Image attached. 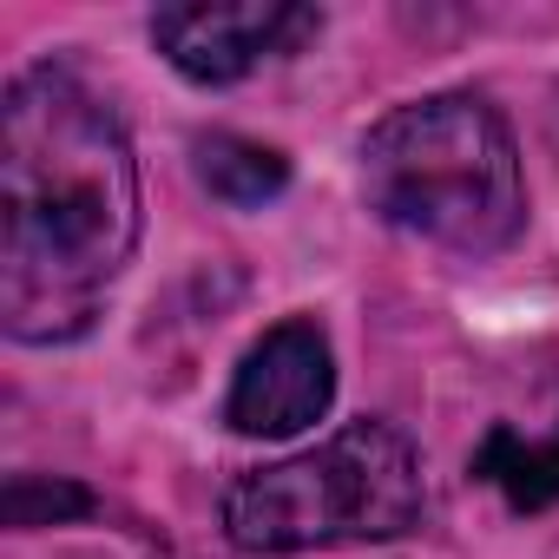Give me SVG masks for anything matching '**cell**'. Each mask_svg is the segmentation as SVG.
I'll use <instances>...</instances> for the list:
<instances>
[{
  "instance_id": "obj_1",
  "label": "cell",
  "mask_w": 559,
  "mask_h": 559,
  "mask_svg": "<svg viewBox=\"0 0 559 559\" xmlns=\"http://www.w3.org/2000/svg\"><path fill=\"white\" fill-rule=\"evenodd\" d=\"M139 243V165L119 112L40 60L0 106V323L14 343H73L99 323Z\"/></svg>"
},
{
  "instance_id": "obj_2",
  "label": "cell",
  "mask_w": 559,
  "mask_h": 559,
  "mask_svg": "<svg viewBox=\"0 0 559 559\" xmlns=\"http://www.w3.org/2000/svg\"><path fill=\"white\" fill-rule=\"evenodd\" d=\"M362 191L395 230L461 257H493L526 224L513 132L480 93H428L376 119L362 139Z\"/></svg>"
},
{
  "instance_id": "obj_3",
  "label": "cell",
  "mask_w": 559,
  "mask_h": 559,
  "mask_svg": "<svg viewBox=\"0 0 559 559\" xmlns=\"http://www.w3.org/2000/svg\"><path fill=\"white\" fill-rule=\"evenodd\" d=\"M421 454L395 421H349L323 448L250 467L224 487V533L243 552H317L421 526Z\"/></svg>"
},
{
  "instance_id": "obj_4",
  "label": "cell",
  "mask_w": 559,
  "mask_h": 559,
  "mask_svg": "<svg viewBox=\"0 0 559 559\" xmlns=\"http://www.w3.org/2000/svg\"><path fill=\"white\" fill-rule=\"evenodd\" d=\"M317 27H323V14L290 8V0H217V8H158L152 14L158 53L198 86H230L276 53H297Z\"/></svg>"
},
{
  "instance_id": "obj_5",
  "label": "cell",
  "mask_w": 559,
  "mask_h": 559,
  "mask_svg": "<svg viewBox=\"0 0 559 559\" xmlns=\"http://www.w3.org/2000/svg\"><path fill=\"white\" fill-rule=\"evenodd\" d=\"M330 402H336L330 336L310 317H290L263 343H250V356L237 362V382L224 395V421L250 441H284V435L317 428L330 415Z\"/></svg>"
},
{
  "instance_id": "obj_6",
  "label": "cell",
  "mask_w": 559,
  "mask_h": 559,
  "mask_svg": "<svg viewBox=\"0 0 559 559\" xmlns=\"http://www.w3.org/2000/svg\"><path fill=\"white\" fill-rule=\"evenodd\" d=\"M191 152H198L204 191L224 198L230 211H257V204H270L276 191L290 185V158H284V152H270V145H257V139H237V132H211V139H198Z\"/></svg>"
},
{
  "instance_id": "obj_7",
  "label": "cell",
  "mask_w": 559,
  "mask_h": 559,
  "mask_svg": "<svg viewBox=\"0 0 559 559\" xmlns=\"http://www.w3.org/2000/svg\"><path fill=\"white\" fill-rule=\"evenodd\" d=\"M474 480L500 487L520 513H539L559 500V428L546 441H526L513 428H493L480 448H474Z\"/></svg>"
},
{
  "instance_id": "obj_8",
  "label": "cell",
  "mask_w": 559,
  "mask_h": 559,
  "mask_svg": "<svg viewBox=\"0 0 559 559\" xmlns=\"http://www.w3.org/2000/svg\"><path fill=\"white\" fill-rule=\"evenodd\" d=\"M86 513H93V493L80 480H60V474H14L8 480V526L14 533L60 526V520H86Z\"/></svg>"
}]
</instances>
